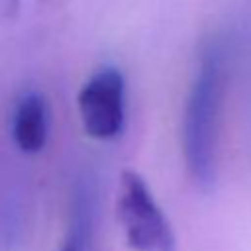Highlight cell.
I'll list each match as a JSON object with an SVG mask.
<instances>
[{
	"instance_id": "obj_3",
	"label": "cell",
	"mask_w": 251,
	"mask_h": 251,
	"mask_svg": "<svg viewBox=\"0 0 251 251\" xmlns=\"http://www.w3.org/2000/svg\"><path fill=\"white\" fill-rule=\"evenodd\" d=\"M124 94V76L114 67L100 69L82 84L76 104L84 131L90 137L108 141L122 133L126 122Z\"/></svg>"
},
{
	"instance_id": "obj_5",
	"label": "cell",
	"mask_w": 251,
	"mask_h": 251,
	"mask_svg": "<svg viewBox=\"0 0 251 251\" xmlns=\"http://www.w3.org/2000/svg\"><path fill=\"white\" fill-rule=\"evenodd\" d=\"M94 233V196L88 182L76 184L71 202L69 226L59 251H92Z\"/></svg>"
},
{
	"instance_id": "obj_1",
	"label": "cell",
	"mask_w": 251,
	"mask_h": 251,
	"mask_svg": "<svg viewBox=\"0 0 251 251\" xmlns=\"http://www.w3.org/2000/svg\"><path fill=\"white\" fill-rule=\"evenodd\" d=\"M224 84L226 53L220 43H210L200 57L182 118V151L186 169L194 184L202 190H210L216 182Z\"/></svg>"
},
{
	"instance_id": "obj_4",
	"label": "cell",
	"mask_w": 251,
	"mask_h": 251,
	"mask_svg": "<svg viewBox=\"0 0 251 251\" xmlns=\"http://www.w3.org/2000/svg\"><path fill=\"white\" fill-rule=\"evenodd\" d=\"M49 106L39 92L24 94L14 110L12 135L18 149L25 155L39 153L47 143Z\"/></svg>"
},
{
	"instance_id": "obj_2",
	"label": "cell",
	"mask_w": 251,
	"mask_h": 251,
	"mask_svg": "<svg viewBox=\"0 0 251 251\" xmlns=\"http://www.w3.org/2000/svg\"><path fill=\"white\" fill-rule=\"evenodd\" d=\"M116 212L124 237L133 251H175L176 239L161 206L155 202L143 176L135 171L120 175Z\"/></svg>"
}]
</instances>
